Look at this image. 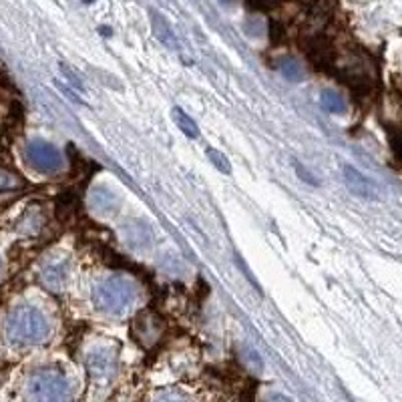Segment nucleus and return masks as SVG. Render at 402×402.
<instances>
[{
    "label": "nucleus",
    "instance_id": "f257e3e1",
    "mask_svg": "<svg viewBox=\"0 0 402 402\" xmlns=\"http://www.w3.org/2000/svg\"><path fill=\"white\" fill-rule=\"evenodd\" d=\"M48 334H51L48 318L36 306H29V304L16 306L6 318V336L14 344L21 346L41 344Z\"/></svg>",
    "mask_w": 402,
    "mask_h": 402
},
{
    "label": "nucleus",
    "instance_id": "f03ea898",
    "mask_svg": "<svg viewBox=\"0 0 402 402\" xmlns=\"http://www.w3.org/2000/svg\"><path fill=\"white\" fill-rule=\"evenodd\" d=\"M139 298V290L133 284V279L123 276H111L103 279L93 290V302L97 310L107 314H121L127 308H131Z\"/></svg>",
    "mask_w": 402,
    "mask_h": 402
},
{
    "label": "nucleus",
    "instance_id": "7ed1b4c3",
    "mask_svg": "<svg viewBox=\"0 0 402 402\" xmlns=\"http://www.w3.org/2000/svg\"><path fill=\"white\" fill-rule=\"evenodd\" d=\"M29 396L36 401H67L73 396V386L58 370H38L29 380Z\"/></svg>",
    "mask_w": 402,
    "mask_h": 402
},
{
    "label": "nucleus",
    "instance_id": "20e7f679",
    "mask_svg": "<svg viewBox=\"0 0 402 402\" xmlns=\"http://www.w3.org/2000/svg\"><path fill=\"white\" fill-rule=\"evenodd\" d=\"M24 157L29 165L41 173H58L63 169V155L55 145L45 141H33L24 149Z\"/></svg>",
    "mask_w": 402,
    "mask_h": 402
},
{
    "label": "nucleus",
    "instance_id": "39448f33",
    "mask_svg": "<svg viewBox=\"0 0 402 402\" xmlns=\"http://www.w3.org/2000/svg\"><path fill=\"white\" fill-rule=\"evenodd\" d=\"M91 378L107 380L117 372V354L111 348H95L85 360Z\"/></svg>",
    "mask_w": 402,
    "mask_h": 402
},
{
    "label": "nucleus",
    "instance_id": "423d86ee",
    "mask_svg": "<svg viewBox=\"0 0 402 402\" xmlns=\"http://www.w3.org/2000/svg\"><path fill=\"white\" fill-rule=\"evenodd\" d=\"M161 334V320L155 318L151 312L141 314L133 324V336L137 338L139 344L151 346Z\"/></svg>",
    "mask_w": 402,
    "mask_h": 402
},
{
    "label": "nucleus",
    "instance_id": "0eeeda50",
    "mask_svg": "<svg viewBox=\"0 0 402 402\" xmlns=\"http://www.w3.org/2000/svg\"><path fill=\"white\" fill-rule=\"evenodd\" d=\"M41 282L51 292H63L68 282V264L67 262H53L43 268Z\"/></svg>",
    "mask_w": 402,
    "mask_h": 402
},
{
    "label": "nucleus",
    "instance_id": "6e6552de",
    "mask_svg": "<svg viewBox=\"0 0 402 402\" xmlns=\"http://www.w3.org/2000/svg\"><path fill=\"white\" fill-rule=\"evenodd\" d=\"M344 183L348 190L360 197H376V185L350 165H344Z\"/></svg>",
    "mask_w": 402,
    "mask_h": 402
},
{
    "label": "nucleus",
    "instance_id": "1a4fd4ad",
    "mask_svg": "<svg viewBox=\"0 0 402 402\" xmlns=\"http://www.w3.org/2000/svg\"><path fill=\"white\" fill-rule=\"evenodd\" d=\"M320 105L326 113H332V115H342L346 111V100L336 91H324L320 97Z\"/></svg>",
    "mask_w": 402,
    "mask_h": 402
},
{
    "label": "nucleus",
    "instance_id": "9d476101",
    "mask_svg": "<svg viewBox=\"0 0 402 402\" xmlns=\"http://www.w3.org/2000/svg\"><path fill=\"white\" fill-rule=\"evenodd\" d=\"M171 115H173V121H175V125H177L179 129L187 135L190 139H195V137L200 135V127H197V123H195V121H193V119H191L190 115L183 111V109L175 107Z\"/></svg>",
    "mask_w": 402,
    "mask_h": 402
},
{
    "label": "nucleus",
    "instance_id": "9b49d317",
    "mask_svg": "<svg viewBox=\"0 0 402 402\" xmlns=\"http://www.w3.org/2000/svg\"><path fill=\"white\" fill-rule=\"evenodd\" d=\"M41 225H43V213L38 212L36 207H31V210L19 220V230H21L23 234H36V232L41 230Z\"/></svg>",
    "mask_w": 402,
    "mask_h": 402
},
{
    "label": "nucleus",
    "instance_id": "f8f14e48",
    "mask_svg": "<svg viewBox=\"0 0 402 402\" xmlns=\"http://www.w3.org/2000/svg\"><path fill=\"white\" fill-rule=\"evenodd\" d=\"M24 185V181L16 173H12L9 169L0 168V193H14Z\"/></svg>",
    "mask_w": 402,
    "mask_h": 402
},
{
    "label": "nucleus",
    "instance_id": "ddd939ff",
    "mask_svg": "<svg viewBox=\"0 0 402 402\" xmlns=\"http://www.w3.org/2000/svg\"><path fill=\"white\" fill-rule=\"evenodd\" d=\"M113 205H115V195L107 190H100L99 187L91 197V207L97 210V212H109Z\"/></svg>",
    "mask_w": 402,
    "mask_h": 402
},
{
    "label": "nucleus",
    "instance_id": "4468645a",
    "mask_svg": "<svg viewBox=\"0 0 402 402\" xmlns=\"http://www.w3.org/2000/svg\"><path fill=\"white\" fill-rule=\"evenodd\" d=\"M279 73L288 78V81H296V83L304 78V68H302L300 63L294 61V58H284V61L279 63Z\"/></svg>",
    "mask_w": 402,
    "mask_h": 402
},
{
    "label": "nucleus",
    "instance_id": "2eb2a0df",
    "mask_svg": "<svg viewBox=\"0 0 402 402\" xmlns=\"http://www.w3.org/2000/svg\"><path fill=\"white\" fill-rule=\"evenodd\" d=\"M205 153H207V157H210V161H212V163H213V168L220 169V171H222L224 175H230V173H232V168H230V161L225 159L224 153H220L217 149H207Z\"/></svg>",
    "mask_w": 402,
    "mask_h": 402
},
{
    "label": "nucleus",
    "instance_id": "dca6fc26",
    "mask_svg": "<svg viewBox=\"0 0 402 402\" xmlns=\"http://www.w3.org/2000/svg\"><path fill=\"white\" fill-rule=\"evenodd\" d=\"M294 168H296V171L300 173L304 181H308V183H316V181H314V179H312V175H308V173L304 171V168H302L300 163H296V161H294Z\"/></svg>",
    "mask_w": 402,
    "mask_h": 402
}]
</instances>
